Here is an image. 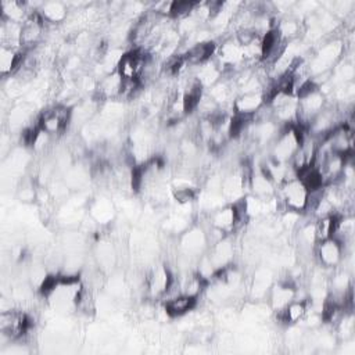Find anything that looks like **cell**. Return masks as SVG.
<instances>
[{
  "label": "cell",
  "mask_w": 355,
  "mask_h": 355,
  "mask_svg": "<svg viewBox=\"0 0 355 355\" xmlns=\"http://www.w3.org/2000/svg\"><path fill=\"white\" fill-rule=\"evenodd\" d=\"M304 133L305 130L297 123L282 126L277 136L268 147V155L277 162L288 164L297 151Z\"/></svg>",
  "instance_id": "cell-1"
},
{
  "label": "cell",
  "mask_w": 355,
  "mask_h": 355,
  "mask_svg": "<svg viewBox=\"0 0 355 355\" xmlns=\"http://www.w3.org/2000/svg\"><path fill=\"white\" fill-rule=\"evenodd\" d=\"M276 197L284 209L305 214L309 200V193L298 178L287 179L276 189Z\"/></svg>",
  "instance_id": "cell-2"
},
{
  "label": "cell",
  "mask_w": 355,
  "mask_h": 355,
  "mask_svg": "<svg viewBox=\"0 0 355 355\" xmlns=\"http://www.w3.org/2000/svg\"><path fill=\"white\" fill-rule=\"evenodd\" d=\"M32 327L31 316L21 309H4L0 313V334L8 343L22 340Z\"/></svg>",
  "instance_id": "cell-3"
},
{
  "label": "cell",
  "mask_w": 355,
  "mask_h": 355,
  "mask_svg": "<svg viewBox=\"0 0 355 355\" xmlns=\"http://www.w3.org/2000/svg\"><path fill=\"white\" fill-rule=\"evenodd\" d=\"M72 118V108L67 104H54L53 107L43 111L37 118V125L40 130L54 137L61 135Z\"/></svg>",
  "instance_id": "cell-4"
},
{
  "label": "cell",
  "mask_w": 355,
  "mask_h": 355,
  "mask_svg": "<svg viewBox=\"0 0 355 355\" xmlns=\"http://www.w3.org/2000/svg\"><path fill=\"white\" fill-rule=\"evenodd\" d=\"M180 255L189 259H198L202 254L207 252L209 243L207 232L202 226L191 225L182 234L178 236Z\"/></svg>",
  "instance_id": "cell-5"
},
{
  "label": "cell",
  "mask_w": 355,
  "mask_h": 355,
  "mask_svg": "<svg viewBox=\"0 0 355 355\" xmlns=\"http://www.w3.org/2000/svg\"><path fill=\"white\" fill-rule=\"evenodd\" d=\"M313 257L322 269L334 270L344 262L347 255L343 244L334 237H330L315 244Z\"/></svg>",
  "instance_id": "cell-6"
},
{
  "label": "cell",
  "mask_w": 355,
  "mask_h": 355,
  "mask_svg": "<svg viewBox=\"0 0 355 355\" xmlns=\"http://www.w3.org/2000/svg\"><path fill=\"white\" fill-rule=\"evenodd\" d=\"M266 295H268L270 308L275 312H280L297 297V284L293 282L291 277L284 280H277L269 287Z\"/></svg>",
  "instance_id": "cell-7"
},
{
  "label": "cell",
  "mask_w": 355,
  "mask_h": 355,
  "mask_svg": "<svg viewBox=\"0 0 355 355\" xmlns=\"http://www.w3.org/2000/svg\"><path fill=\"white\" fill-rule=\"evenodd\" d=\"M46 25L47 24L37 11L31 12L26 21L21 25V49L24 51L31 50L40 43Z\"/></svg>",
  "instance_id": "cell-8"
},
{
  "label": "cell",
  "mask_w": 355,
  "mask_h": 355,
  "mask_svg": "<svg viewBox=\"0 0 355 355\" xmlns=\"http://www.w3.org/2000/svg\"><path fill=\"white\" fill-rule=\"evenodd\" d=\"M172 280H173V273L166 265L154 266L144 282L146 291L151 298H157V300L162 298L168 291Z\"/></svg>",
  "instance_id": "cell-9"
},
{
  "label": "cell",
  "mask_w": 355,
  "mask_h": 355,
  "mask_svg": "<svg viewBox=\"0 0 355 355\" xmlns=\"http://www.w3.org/2000/svg\"><path fill=\"white\" fill-rule=\"evenodd\" d=\"M277 186L266 173V171L261 166H252L251 173L248 176V193L261 198H272L276 196ZM247 193V194H248Z\"/></svg>",
  "instance_id": "cell-10"
},
{
  "label": "cell",
  "mask_w": 355,
  "mask_h": 355,
  "mask_svg": "<svg viewBox=\"0 0 355 355\" xmlns=\"http://www.w3.org/2000/svg\"><path fill=\"white\" fill-rule=\"evenodd\" d=\"M265 104L266 98L263 92L239 93L232 103V111L237 115L254 116Z\"/></svg>",
  "instance_id": "cell-11"
},
{
  "label": "cell",
  "mask_w": 355,
  "mask_h": 355,
  "mask_svg": "<svg viewBox=\"0 0 355 355\" xmlns=\"http://www.w3.org/2000/svg\"><path fill=\"white\" fill-rule=\"evenodd\" d=\"M123 79L119 76L116 71L103 75L97 80V86L94 90L97 101H110V100H119L122 93Z\"/></svg>",
  "instance_id": "cell-12"
},
{
  "label": "cell",
  "mask_w": 355,
  "mask_h": 355,
  "mask_svg": "<svg viewBox=\"0 0 355 355\" xmlns=\"http://www.w3.org/2000/svg\"><path fill=\"white\" fill-rule=\"evenodd\" d=\"M218 44L215 40H207V42H198L193 43L186 51H184V60L187 67H200L209 60L214 58L216 54Z\"/></svg>",
  "instance_id": "cell-13"
},
{
  "label": "cell",
  "mask_w": 355,
  "mask_h": 355,
  "mask_svg": "<svg viewBox=\"0 0 355 355\" xmlns=\"http://www.w3.org/2000/svg\"><path fill=\"white\" fill-rule=\"evenodd\" d=\"M198 304V297L189 294H176L164 300V311L169 318H182L193 311Z\"/></svg>",
  "instance_id": "cell-14"
},
{
  "label": "cell",
  "mask_w": 355,
  "mask_h": 355,
  "mask_svg": "<svg viewBox=\"0 0 355 355\" xmlns=\"http://www.w3.org/2000/svg\"><path fill=\"white\" fill-rule=\"evenodd\" d=\"M309 311V298H294L284 309L276 312V318L286 326H295L301 323Z\"/></svg>",
  "instance_id": "cell-15"
},
{
  "label": "cell",
  "mask_w": 355,
  "mask_h": 355,
  "mask_svg": "<svg viewBox=\"0 0 355 355\" xmlns=\"http://www.w3.org/2000/svg\"><path fill=\"white\" fill-rule=\"evenodd\" d=\"M273 28L279 33L280 39L286 43H290V42L298 39L302 35L304 29H305L304 22L300 21L298 18H295V17H291V15H286L283 18H279L275 22Z\"/></svg>",
  "instance_id": "cell-16"
},
{
  "label": "cell",
  "mask_w": 355,
  "mask_h": 355,
  "mask_svg": "<svg viewBox=\"0 0 355 355\" xmlns=\"http://www.w3.org/2000/svg\"><path fill=\"white\" fill-rule=\"evenodd\" d=\"M25 58V51L1 46L0 47V72L1 76L6 79L8 75L17 72Z\"/></svg>",
  "instance_id": "cell-17"
},
{
  "label": "cell",
  "mask_w": 355,
  "mask_h": 355,
  "mask_svg": "<svg viewBox=\"0 0 355 355\" xmlns=\"http://www.w3.org/2000/svg\"><path fill=\"white\" fill-rule=\"evenodd\" d=\"M89 214L93 222L98 225H107L115 216V207L110 198L100 196L97 198H93V201L90 202Z\"/></svg>",
  "instance_id": "cell-18"
},
{
  "label": "cell",
  "mask_w": 355,
  "mask_h": 355,
  "mask_svg": "<svg viewBox=\"0 0 355 355\" xmlns=\"http://www.w3.org/2000/svg\"><path fill=\"white\" fill-rule=\"evenodd\" d=\"M222 76H223V68L215 60V57L212 60H209L208 62L197 67V72L194 75V78L202 86L204 90H207L208 87L215 85Z\"/></svg>",
  "instance_id": "cell-19"
},
{
  "label": "cell",
  "mask_w": 355,
  "mask_h": 355,
  "mask_svg": "<svg viewBox=\"0 0 355 355\" xmlns=\"http://www.w3.org/2000/svg\"><path fill=\"white\" fill-rule=\"evenodd\" d=\"M37 12L42 15L46 24H62L68 17V6L62 1H44Z\"/></svg>",
  "instance_id": "cell-20"
},
{
  "label": "cell",
  "mask_w": 355,
  "mask_h": 355,
  "mask_svg": "<svg viewBox=\"0 0 355 355\" xmlns=\"http://www.w3.org/2000/svg\"><path fill=\"white\" fill-rule=\"evenodd\" d=\"M336 222H337V214L319 216L313 220V233H315L316 243L333 237Z\"/></svg>",
  "instance_id": "cell-21"
},
{
  "label": "cell",
  "mask_w": 355,
  "mask_h": 355,
  "mask_svg": "<svg viewBox=\"0 0 355 355\" xmlns=\"http://www.w3.org/2000/svg\"><path fill=\"white\" fill-rule=\"evenodd\" d=\"M15 196L21 202H25V204L35 202L39 197V189H37L35 180L26 179V178L22 179L17 187Z\"/></svg>",
  "instance_id": "cell-22"
},
{
  "label": "cell",
  "mask_w": 355,
  "mask_h": 355,
  "mask_svg": "<svg viewBox=\"0 0 355 355\" xmlns=\"http://www.w3.org/2000/svg\"><path fill=\"white\" fill-rule=\"evenodd\" d=\"M196 4L197 3L194 1H171L168 18L182 19L184 17H189L193 12Z\"/></svg>",
  "instance_id": "cell-23"
}]
</instances>
